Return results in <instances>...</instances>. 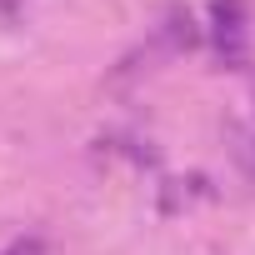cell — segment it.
I'll return each instance as SVG.
<instances>
[{"mask_svg": "<svg viewBox=\"0 0 255 255\" xmlns=\"http://www.w3.org/2000/svg\"><path fill=\"white\" fill-rule=\"evenodd\" d=\"M5 255H40V240H20L15 250H5Z\"/></svg>", "mask_w": 255, "mask_h": 255, "instance_id": "7a4b0ae2", "label": "cell"}, {"mask_svg": "<svg viewBox=\"0 0 255 255\" xmlns=\"http://www.w3.org/2000/svg\"><path fill=\"white\" fill-rule=\"evenodd\" d=\"M215 40H220V55L230 65H245V55H250V25H245V5H240V0H215Z\"/></svg>", "mask_w": 255, "mask_h": 255, "instance_id": "6da1fadb", "label": "cell"}]
</instances>
